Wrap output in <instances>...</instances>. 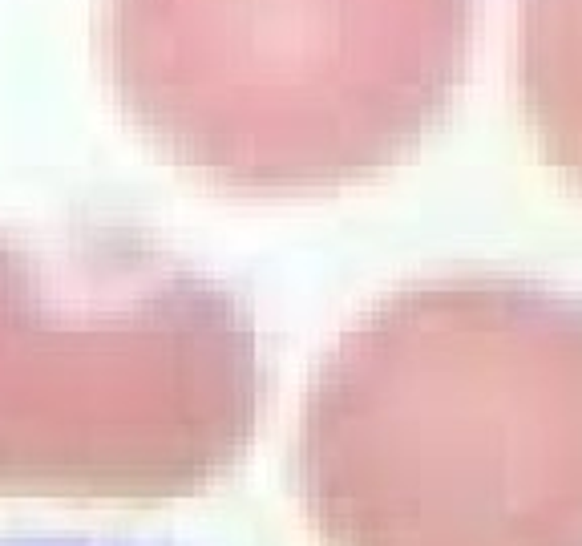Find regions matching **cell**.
Wrapping results in <instances>:
<instances>
[{
    "instance_id": "obj_3",
    "label": "cell",
    "mask_w": 582,
    "mask_h": 546,
    "mask_svg": "<svg viewBox=\"0 0 582 546\" xmlns=\"http://www.w3.org/2000/svg\"><path fill=\"white\" fill-rule=\"evenodd\" d=\"M522 94L546 158L582 186V0H522Z\"/></svg>"
},
{
    "instance_id": "obj_1",
    "label": "cell",
    "mask_w": 582,
    "mask_h": 546,
    "mask_svg": "<svg viewBox=\"0 0 582 546\" xmlns=\"http://www.w3.org/2000/svg\"><path fill=\"white\" fill-rule=\"evenodd\" d=\"M303 490L332 546H582V300L518 280L392 300L320 381Z\"/></svg>"
},
{
    "instance_id": "obj_4",
    "label": "cell",
    "mask_w": 582,
    "mask_h": 546,
    "mask_svg": "<svg viewBox=\"0 0 582 546\" xmlns=\"http://www.w3.org/2000/svg\"><path fill=\"white\" fill-rule=\"evenodd\" d=\"M0 546H118V542H89V539H0Z\"/></svg>"
},
{
    "instance_id": "obj_2",
    "label": "cell",
    "mask_w": 582,
    "mask_h": 546,
    "mask_svg": "<svg viewBox=\"0 0 582 546\" xmlns=\"http://www.w3.org/2000/svg\"><path fill=\"white\" fill-rule=\"evenodd\" d=\"M469 0H222L211 146L255 183H336L405 146L461 61Z\"/></svg>"
}]
</instances>
